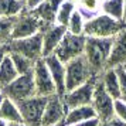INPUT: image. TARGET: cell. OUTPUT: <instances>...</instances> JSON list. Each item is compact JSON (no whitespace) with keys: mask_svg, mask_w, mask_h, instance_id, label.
Instances as JSON below:
<instances>
[{"mask_svg":"<svg viewBox=\"0 0 126 126\" xmlns=\"http://www.w3.org/2000/svg\"><path fill=\"white\" fill-rule=\"evenodd\" d=\"M113 38H98V37H86L84 57L92 67L94 72L101 75L108 68V61L112 51Z\"/></svg>","mask_w":126,"mask_h":126,"instance_id":"obj_1","label":"cell"},{"mask_svg":"<svg viewBox=\"0 0 126 126\" xmlns=\"http://www.w3.org/2000/svg\"><path fill=\"white\" fill-rule=\"evenodd\" d=\"M126 27L123 20L112 18L108 14L98 13L96 16L86 20L84 35L85 37H98V38H113Z\"/></svg>","mask_w":126,"mask_h":126,"instance_id":"obj_2","label":"cell"},{"mask_svg":"<svg viewBox=\"0 0 126 126\" xmlns=\"http://www.w3.org/2000/svg\"><path fill=\"white\" fill-rule=\"evenodd\" d=\"M65 69H67V82H65L67 91L74 89L77 86L99 77L94 72L92 67L89 65V63L86 61V58L84 55L65 63Z\"/></svg>","mask_w":126,"mask_h":126,"instance_id":"obj_3","label":"cell"},{"mask_svg":"<svg viewBox=\"0 0 126 126\" xmlns=\"http://www.w3.org/2000/svg\"><path fill=\"white\" fill-rule=\"evenodd\" d=\"M46 29L44 23L35 16L31 10H24L18 16L14 17V24H13L12 31V40L14 38H24L30 37L37 33H41Z\"/></svg>","mask_w":126,"mask_h":126,"instance_id":"obj_4","label":"cell"},{"mask_svg":"<svg viewBox=\"0 0 126 126\" xmlns=\"http://www.w3.org/2000/svg\"><path fill=\"white\" fill-rule=\"evenodd\" d=\"M46 96H40V95H34L27 99L18 101V109L23 118V123L27 126H41V120H43V113H44V108L47 105Z\"/></svg>","mask_w":126,"mask_h":126,"instance_id":"obj_5","label":"cell"},{"mask_svg":"<svg viewBox=\"0 0 126 126\" xmlns=\"http://www.w3.org/2000/svg\"><path fill=\"white\" fill-rule=\"evenodd\" d=\"M7 47H9V52H17L33 61H37L43 58V34L37 33L30 37L10 40Z\"/></svg>","mask_w":126,"mask_h":126,"instance_id":"obj_6","label":"cell"},{"mask_svg":"<svg viewBox=\"0 0 126 126\" xmlns=\"http://www.w3.org/2000/svg\"><path fill=\"white\" fill-rule=\"evenodd\" d=\"M85 35H75L71 33H65L63 40L60 43V46L55 48V55H57L63 63H68L71 60L77 57L84 55V50H85Z\"/></svg>","mask_w":126,"mask_h":126,"instance_id":"obj_7","label":"cell"},{"mask_svg":"<svg viewBox=\"0 0 126 126\" xmlns=\"http://www.w3.org/2000/svg\"><path fill=\"white\" fill-rule=\"evenodd\" d=\"M33 79H34V86H35V94L40 96H52L57 94V88L52 81V77L50 74V69L47 67L46 60L40 58L34 64L33 69Z\"/></svg>","mask_w":126,"mask_h":126,"instance_id":"obj_8","label":"cell"},{"mask_svg":"<svg viewBox=\"0 0 126 126\" xmlns=\"http://www.w3.org/2000/svg\"><path fill=\"white\" fill-rule=\"evenodd\" d=\"M3 95L7 98L13 99L14 102L27 99L30 96H34L35 94V86H34V79H33V74H26V75H18L12 84L4 86L3 89Z\"/></svg>","mask_w":126,"mask_h":126,"instance_id":"obj_9","label":"cell"},{"mask_svg":"<svg viewBox=\"0 0 126 126\" xmlns=\"http://www.w3.org/2000/svg\"><path fill=\"white\" fill-rule=\"evenodd\" d=\"M98 78H94V79L88 81V82L77 86L74 89H69V91L65 92L63 99H64V103H65L67 109H72V108H77V106L92 103L94 91H95V85H96Z\"/></svg>","mask_w":126,"mask_h":126,"instance_id":"obj_10","label":"cell"},{"mask_svg":"<svg viewBox=\"0 0 126 126\" xmlns=\"http://www.w3.org/2000/svg\"><path fill=\"white\" fill-rule=\"evenodd\" d=\"M115 102L116 99L109 95L102 86L101 81L98 78L95 91H94V98H92V108L95 109V113L101 120L110 119L115 116Z\"/></svg>","mask_w":126,"mask_h":126,"instance_id":"obj_11","label":"cell"},{"mask_svg":"<svg viewBox=\"0 0 126 126\" xmlns=\"http://www.w3.org/2000/svg\"><path fill=\"white\" fill-rule=\"evenodd\" d=\"M67 112L68 109L64 103L63 96H60L57 94L52 96H48L47 105L44 108V113H43L41 126H57L65 123Z\"/></svg>","mask_w":126,"mask_h":126,"instance_id":"obj_12","label":"cell"},{"mask_svg":"<svg viewBox=\"0 0 126 126\" xmlns=\"http://www.w3.org/2000/svg\"><path fill=\"white\" fill-rule=\"evenodd\" d=\"M65 33H67V27L57 23L47 26L41 31V34H43V58L55 52V48L60 46Z\"/></svg>","mask_w":126,"mask_h":126,"instance_id":"obj_13","label":"cell"},{"mask_svg":"<svg viewBox=\"0 0 126 126\" xmlns=\"http://www.w3.org/2000/svg\"><path fill=\"white\" fill-rule=\"evenodd\" d=\"M44 60H46V64H47V67H48V69H50V74H51V77H52V81H54V84H55L57 95L64 96L65 92H67V86H65V82H67L65 63H63L55 54H51V55L46 57Z\"/></svg>","mask_w":126,"mask_h":126,"instance_id":"obj_14","label":"cell"},{"mask_svg":"<svg viewBox=\"0 0 126 126\" xmlns=\"http://www.w3.org/2000/svg\"><path fill=\"white\" fill-rule=\"evenodd\" d=\"M126 64V27L113 37L112 51L108 61V68H115Z\"/></svg>","mask_w":126,"mask_h":126,"instance_id":"obj_15","label":"cell"},{"mask_svg":"<svg viewBox=\"0 0 126 126\" xmlns=\"http://www.w3.org/2000/svg\"><path fill=\"white\" fill-rule=\"evenodd\" d=\"M63 1L64 0H44L43 3H40L31 12L34 13L47 27L50 24L55 23V16H57V12L60 9V6L63 4Z\"/></svg>","mask_w":126,"mask_h":126,"instance_id":"obj_16","label":"cell"},{"mask_svg":"<svg viewBox=\"0 0 126 126\" xmlns=\"http://www.w3.org/2000/svg\"><path fill=\"white\" fill-rule=\"evenodd\" d=\"M99 81H101L102 86L105 88V91L113 99H122L119 79H118V74H116L115 68H106L99 75Z\"/></svg>","mask_w":126,"mask_h":126,"instance_id":"obj_17","label":"cell"},{"mask_svg":"<svg viewBox=\"0 0 126 126\" xmlns=\"http://www.w3.org/2000/svg\"><path fill=\"white\" fill-rule=\"evenodd\" d=\"M0 119H3L4 122L10 123H23V118L20 113L17 102H14L13 99L4 96L3 101L0 103Z\"/></svg>","mask_w":126,"mask_h":126,"instance_id":"obj_18","label":"cell"},{"mask_svg":"<svg viewBox=\"0 0 126 126\" xmlns=\"http://www.w3.org/2000/svg\"><path fill=\"white\" fill-rule=\"evenodd\" d=\"M92 118H98L95 113V109L92 108V105H82V106H77V108L68 109L67 116H65V125H78L84 120L92 119Z\"/></svg>","mask_w":126,"mask_h":126,"instance_id":"obj_19","label":"cell"},{"mask_svg":"<svg viewBox=\"0 0 126 126\" xmlns=\"http://www.w3.org/2000/svg\"><path fill=\"white\" fill-rule=\"evenodd\" d=\"M17 77H18L17 69L13 64L10 54H7L6 58L3 60V63L0 64V89H3L4 86L12 84Z\"/></svg>","mask_w":126,"mask_h":126,"instance_id":"obj_20","label":"cell"},{"mask_svg":"<svg viewBox=\"0 0 126 126\" xmlns=\"http://www.w3.org/2000/svg\"><path fill=\"white\" fill-rule=\"evenodd\" d=\"M123 6L125 0H102L101 13L108 14L116 20H123Z\"/></svg>","mask_w":126,"mask_h":126,"instance_id":"obj_21","label":"cell"},{"mask_svg":"<svg viewBox=\"0 0 126 126\" xmlns=\"http://www.w3.org/2000/svg\"><path fill=\"white\" fill-rule=\"evenodd\" d=\"M26 10L21 0H0V17H16Z\"/></svg>","mask_w":126,"mask_h":126,"instance_id":"obj_22","label":"cell"},{"mask_svg":"<svg viewBox=\"0 0 126 126\" xmlns=\"http://www.w3.org/2000/svg\"><path fill=\"white\" fill-rule=\"evenodd\" d=\"M10 57L13 60V64L17 69L18 75H26V74H33V69H34V64L35 61L30 60V58L24 57L21 54H17V52H9Z\"/></svg>","mask_w":126,"mask_h":126,"instance_id":"obj_23","label":"cell"},{"mask_svg":"<svg viewBox=\"0 0 126 126\" xmlns=\"http://www.w3.org/2000/svg\"><path fill=\"white\" fill-rule=\"evenodd\" d=\"M85 23H86V18L82 16V13L77 7V10L72 13L68 24H67V31L71 33V34H75V35H84Z\"/></svg>","mask_w":126,"mask_h":126,"instance_id":"obj_24","label":"cell"},{"mask_svg":"<svg viewBox=\"0 0 126 126\" xmlns=\"http://www.w3.org/2000/svg\"><path fill=\"white\" fill-rule=\"evenodd\" d=\"M77 10V4L72 3L71 0H64L63 4L60 6L57 12V16H55V23L57 24H61L64 27H67L69 18L72 16V13Z\"/></svg>","mask_w":126,"mask_h":126,"instance_id":"obj_25","label":"cell"},{"mask_svg":"<svg viewBox=\"0 0 126 126\" xmlns=\"http://www.w3.org/2000/svg\"><path fill=\"white\" fill-rule=\"evenodd\" d=\"M101 3L102 0H82L77 7L82 13V16L86 20H89L94 16H96L98 13H101Z\"/></svg>","mask_w":126,"mask_h":126,"instance_id":"obj_26","label":"cell"},{"mask_svg":"<svg viewBox=\"0 0 126 126\" xmlns=\"http://www.w3.org/2000/svg\"><path fill=\"white\" fill-rule=\"evenodd\" d=\"M14 17H0V44H9L12 40Z\"/></svg>","mask_w":126,"mask_h":126,"instance_id":"obj_27","label":"cell"},{"mask_svg":"<svg viewBox=\"0 0 126 126\" xmlns=\"http://www.w3.org/2000/svg\"><path fill=\"white\" fill-rule=\"evenodd\" d=\"M116 74H118V79H119V85H120V94H122V99L126 101V68L123 65L115 67Z\"/></svg>","mask_w":126,"mask_h":126,"instance_id":"obj_28","label":"cell"},{"mask_svg":"<svg viewBox=\"0 0 126 126\" xmlns=\"http://www.w3.org/2000/svg\"><path fill=\"white\" fill-rule=\"evenodd\" d=\"M115 116L119 118L123 123H126V101L125 99H116V102H115Z\"/></svg>","mask_w":126,"mask_h":126,"instance_id":"obj_29","label":"cell"},{"mask_svg":"<svg viewBox=\"0 0 126 126\" xmlns=\"http://www.w3.org/2000/svg\"><path fill=\"white\" fill-rule=\"evenodd\" d=\"M99 126H126V123H123L119 118H110V119H106V120H101V125Z\"/></svg>","mask_w":126,"mask_h":126,"instance_id":"obj_30","label":"cell"},{"mask_svg":"<svg viewBox=\"0 0 126 126\" xmlns=\"http://www.w3.org/2000/svg\"><path fill=\"white\" fill-rule=\"evenodd\" d=\"M99 125H101V119L99 118H92V119L84 120V122H81L75 126H99Z\"/></svg>","mask_w":126,"mask_h":126,"instance_id":"obj_31","label":"cell"},{"mask_svg":"<svg viewBox=\"0 0 126 126\" xmlns=\"http://www.w3.org/2000/svg\"><path fill=\"white\" fill-rule=\"evenodd\" d=\"M44 0H24V6L26 10H34L35 7L38 6L40 3H43Z\"/></svg>","mask_w":126,"mask_h":126,"instance_id":"obj_32","label":"cell"},{"mask_svg":"<svg viewBox=\"0 0 126 126\" xmlns=\"http://www.w3.org/2000/svg\"><path fill=\"white\" fill-rule=\"evenodd\" d=\"M7 54H9V47H7V44H0V64L3 63V60L6 58Z\"/></svg>","mask_w":126,"mask_h":126,"instance_id":"obj_33","label":"cell"},{"mask_svg":"<svg viewBox=\"0 0 126 126\" xmlns=\"http://www.w3.org/2000/svg\"><path fill=\"white\" fill-rule=\"evenodd\" d=\"M123 21L126 23V0H125V6H123Z\"/></svg>","mask_w":126,"mask_h":126,"instance_id":"obj_34","label":"cell"},{"mask_svg":"<svg viewBox=\"0 0 126 126\" xmlns=\"http://www.w3.org/2000/svg\"><path fill=\"white\" fill-rule=\"evenodd\" d=\"M9 126H27L26 123H10Z\"/></svg>","mask_w":126,"mask_h":126,"instance_id":"obj_35","label":"cell"},{"mask_svg":"<svg viewBox=\"0 0 126 126\" xmlns=\"http://www.w3.org/2000/svg\"><path fill=\"white\" fill-rule=\"evenodd\" d=\"M0 126H9V123H7V122H4L3 119H0Z\"/></svg>","mask_w":126,"mask_h":126,"instance_id":"obj_36","label":"cell"},{"mask_svg":"<svg viewBox=\"0 0 126 126\" xmlns=\"http://www.w3.org/2000/svg\"><path fill=\"white\" fill-rule=\"evenodd\" d=\"M71 1H72V3H75V4L78 6V4H79V3H81V1H82V0H71Z\"/></svg>","mask_w":126,"mask_h":126,"instance_id":"obj_37","label":"cell"},{"mask_svg":"<svg viewBox=\"0 0 126 126\" xmlns=\"http://www.w3.org/2000/svg\"><path fill=\"white\" fill-rule=\"evenodd\" d=\"M3 98H4V95L1 94V95H0V103H1V101H3Z\"/></svg>","mask_w":126,"mask_h":126,"instance_id":"obj_38","label":"cell"},{"mask_svg":"<svg viewBox=\"0 0 126 126\" xmlns=\"http://www.w3.org/2000/svg\"><path fill=\"white\" fill-rule=\"evenodd\" d=\"M64 126H75V125H64Z\"/></svg>","mask_w":126,"mask_h":126,"instance_id":"obj_39","label":"cell"},{"mask_svg":"<svg viewBox=\"0 0 126 126\" xmlns=\"http://www.w3.org/2000/svg\"><path fill=\"white\" fill-rule=\"evenodd\" d=\"M64 125H65V123H63V125H57V126H64Z\"/></svg>","mask_w":126,"mask_h":126,"instance_id":"obj_40","label":"cell"},{"mask_svg":"<svg viewBox=\"0 0 126 126\" xmlns=\"http://www.w3.org/2000/svg\"><path fill=\"white\" fill-rule=\"evenodd\" d=\"M1 94H3V92H1V89H0V95H1Z\"/></svg>","mask_w":126,"mask_h":126,"instance_id":"obj_41","label":"cell"},{"mask_svg":"<svg viewBox=\"0 0 126 126\" xmlns=\"http://www.w3.org/2000/svg\"><path fill=\"white\" fill-rule=\"evenodd\" d=\"M123 67H125V68H126V64H125V65H123Z\"/></svg>","mask_w":126,"mask_h":126,"instance_id":"obj_42","label":"cell"},{"mask_svg":"<svg viewBox=\"0 0 126 126\" xmlns=\"http://www.w3.org/2000/svg\"><path fill=\"white\" fill-rule=\"evenodd\" d=\"M21 1H24V0H21Z\"/></svg>","mask_w":126,"mask_h":126,"instance_id":"obj_43","label":"cell"}]
</instances>
